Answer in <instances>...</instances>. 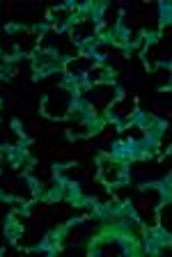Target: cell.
<instances>
[{
    "label": "cell",
    "mask_w": 172,
    "mask_h": 257,
    "mask_svg": "<svg viewBox=\"0 0 172 257\" xmlns=\"http://www.w3.org/2000/svg\"><path fill=\"white\" fill-rule=\"evenodd\" d=\"M101 175H103V179H106V182L115 184L119 179V175H122V168H119L117 163H103Z\"/></svg>",
    "instance_id": "obj_1"
}]
</instances>
